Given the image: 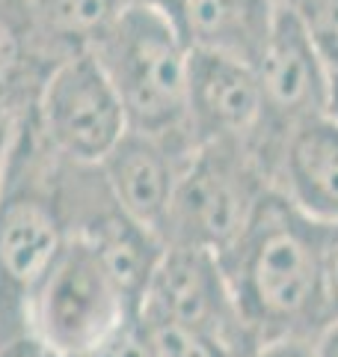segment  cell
<instances>
[{
	"label": "cell",
	"mask_w": 338,
	"mask_h": 357,
	"mask_svg": "<svg viewBox=\"0 0 338 357\" xmlns=\"http://www.w3.org/2000/svg\"><path fill=\"white\" fill-rule=\"evenodd\" d=\"M77 167L45 143L27 110L0 164V345L27 337V310L74 232Z\"/></svg>",
	"instance_id": "1"
},
{
	"label": "cell",
	"mask_w": 338,
	"mask_h": 357,
	"mask_svg": "<svg viewBox=\"0 0 338 357\" xmlns=\"http://www.w3.org/2000/svg\"><path fill=\"white\" fill-rule=\"evenodd\" d=\"M314 244L318 220L282 191H267L241 238L220 256L255 349L314 340Z\"/></svg>",
	"instance_id": "2"
},
{
	"label": "cell",
	"mask_w": 338,
	"mask_h": 357,
	"mask_svg": "<svg viewBox=\"0 0 338 357\" xmlns=\"http://www.w3.org/2000/svg\"><path fill=\"white\" fill-rule=\"evenodd\" d=\"M92 57L116 89L131 131L187 137L190 48L172 18L128 3L107 36L95 45Z\"/></svg>",
	"instance_id": "3"
},
{
	"label": "cell",
	"mask_w": 338,
	"mask_h": 357,
	"mask_svg": "<svg viewBox=\"0 0 338 357\" xmlns=\"http://www.w3.org/2000/svg\"><path fill=\"white\" fill-rule=\"evenodd\" d=\"M264 188L246 146H199L184 164L163 227V248H196L223 256L252 220Z\"/></svg>",
	"instance_id": "4"
},
{
	"label": "cell",
	"mask_w": 338,
	"mask_h": 357,
	"mask_svg": "<svg viewBox=\"0 0 338 357\" xmlns=\"http://www.w3.org/2000/svg\"><path fill=\"white\" fill-rule=\"evenodd\" d=\"M137 316L104 259L83 236L72 232L30 301L27 337L63 357H83L107 333Z\"/></svg>",
	"instance_id": "5"
},
{
	"label": "cell",
	"mask_w": 338,
	"mask_h": 357,
	"mask_svg": "<svg viewBox=\"0 0 338 357\" xmlns=\"http://www.w3.org/2000/svg\"><path fill=\"white\" fill-rule=\"evenodd\" d=\"M30 114L45 143L81 167H98L128 131L125 107L92 51L56 63Z\"/></svg>",
	"instance_id": "6"
},
{
	"label": "cell",
	"mask_w": 338,
	"mask_h": 357,
	"mask_svg": "<svg viewBox=\"0 0 338 357\" xmlns=\"http://www.w3.org/2000/svg\"><path fill=\"white\" fill-rule=\"evenodd\" d=\"M143 319L172 321L220 340L238 354H250L255 342L234 304L220 256L196 248H163L152 280L145 286Z\"/></svg>",
	"instance_id": "7"
},
{
	"label": "cell",
	"mask_w": 338,
	"mask_h": 357,
	"mask_svg": "<svg viewBox=\"0 0 338 357\" xmlns=\"http://www.w3.org/2000/svg\"><path fill=\"white\" fill-rule=\"evenodd\" d=\"M258 84H261L264 114L261 128L273 126L285 131V137L309 119L332 114V77L321 60L312 36L288 3L279 0L270 42L258 63Z\"/></svg>",
	"instance_id": "8"
},
{
	"label": "cell",
	"mask_w": 338,
	"mask_h": 357,
	"mask_svg": "<svg viewBox=\"0 0 338 357\" xmlns=\"http://www.w3.org/2000/svg\"><path fill=\"white\" fill-rule=\"evenodd\" d=\"M264 98L252 66L193 51L187 60V137L199 146H246L261 128Z\"/></svg>",
	"instance_id": "9"
},
{
	"label": "cell",
	"mask_w": 338,
	"mask_h": 357,
	"mask_svg": "<svg viewBox=\"0 0 338 357\" xmlns=\"http://www.w3.org/2000/svg\"><path fill=\"white\" fill-rule=\"evenodd\" d=\"M190 155L193 143L187 137H152L128 128L98 170L119 208L163 241L172 194Z\"/></svg>",
	"instance_id": "10"
},
{
	"label": "cell",
	"mask_w": 338,
	"mask_h": 357,
	"mask_svg": "<svg viewBox=\"0 0 338 357\" xmlns=\"http://www.w3.org/2000/svg\"><path fill=\"white\" fill-rule=\"evenodd\" d=\"M279 0H187L178 30L193 51L220 54L258 69Z\"/></svg>",
	"instance_id": "11"
},
{
	"label": "cell",
	"mask_w": 338,
	"mask_h": 357,
	"mask_svg": "<svg viewBox=\"0 0 338 357\" xmlns=\"http://www.w3.org/2000/svg\"><path fill=\"white\" fill-rule=\"evenodd\" d=\"M285 194L309 218L338 220V116L309 119L285 137Z\"/></svg>",
	"instance_id": "12"
},
{
	"label": "cell",
	"mask_w": 338,
	"mask_h": 357,
	"mask_svg": "<svg viewBox=\"0 0 338 357\" xmlns=\"http://www.w3.org/2000/svg\"><path fill=\"white\" fill-rule=\"evenodd\" d=\"M54 66L24 0H0V105L9 116L18 119L36 105Z\"/></svg>",
	"instance_id": "13"
},
{
	"label": "cell",
	"mask_w": 338,
	"mask_h": 357,
	"mask_svg": "<svg viewBox=\"0 0 338 357\" xmlns=\"http://www.w3.org/2000/svg\"><path fill=\"white\" fill-rule=\"evenodd\" d=\"M45 51L60 63L89 54L116 24L125 0H24Z\"/></svg>",
	"instance_id": "14"
},
{
	"label": "cell",
	"mask_w": 338,
	"mask_h": 357,
	"mask_svg": "<svg viewBox=\"0 0 338 357\" xmlns=\"http://www.w3.org/2000/svg\"><path fill=\"white\" fill-rule=\"evenodd\" d=\"M338 321V220H318L314 244V331ZM314 333V337H318Z\"/></svg>",
	"instance_id": "15"
},
{
	"label": "cell",
	"mask_w": 338,
	"mask_h": 357,
	"mask_svg": "<svg viewBox=\"0 0 338 357\" xmlns=\"http://www.w3.org/2000/svg\"><path fill=\"white\" fill-rule=\"evenodd\" d=\"M282 3L297 13L330 69L332 84H338V0H282Z\"/></svg>",
	"instance_id": "16"
},
{
	"label": "cell",
	"mask_w": 338,
	"mask_h": 357,
	"mask_svg": "<svg viewBox=\"0 0 338 357\" xmlns=\"http://www.w3.org/2000/svg\"><path fill=\"white\" fill-rule=\"evenodd\" d=\"M143 321L152 333L157 357H246L199 331L172 325V321H157V319H143Z\"/></svg>",
	"instance_id": "17"
},
{
	"label": "cell",
	"mask_w": 338,
	"mask_h": 357,
	"mask_svg": "<svg viewBox=\"0 0 338 357\" xmlns=\"http://www.w3.org/2000/svg\"><path fill=\"white\" fill-rule=\"evenodd\" d=\"M83 357H157V351H154L149 328H145V321L137 312V316H128L125 321H119V325Z\"/></svg>",
	"instance_id": "18"
},
{
	"label": "cell",
	"mask_w": 338,
	"mask_h": 357,
	"mask_svg": "<svg viewBox=\"0 0 338 357\" xmlns=\"http://www.w3.org/2000/svg\"><path fill=\"white\" fill-rule=\"evenodd\" d=\"M246 357H314L312 340H279L252 349Z\"/></svg>",
	"instance_id": "19"
},
{
	"label": "cell",
	"mask_w": 338,
	"mask_h": 357,
	"mask_svg": "<svg viewBox=\"0 0 338 357\" xmlns=\"http://www.w3.org/2000/svg\"><path fill=\"white\" fill-rule=\"evenodd\" d=\"M0 357H63V354L48 351L45 345H39L33 337H21V340H13V342L0 345Z\"/></svg>",
	"instance_id": "20"
},
{
	"label": "cell",
	"mask_w": 338,
	"mask_h": 357,
	"mask_svg": "<svg viewBox=\"0 0 338 357\" xmlns=\"http://www.w3.org/2000/svg\"><path fill=\"white\" fill-rule=\"evenodd\" d=\"M312 345H314V357H338V321L321 331L312 340Z\"/></svg>",
	"instance_id": "21"
},
{
	"label": "cell",
	"mask_w": 338,
	"mask_h": 357,
	"mask_svg": "<svg viewBox=\"0 0 338 357\" xmlns=\"http://www.w3.org/2000/svg\"><path fill=\"white\" fill-rule=\"evenodd\" d=\"M125 3H131V6H149V9L163 13L166 18L178 21V15H182V9H184L187 0H125Z\"/></svg>",
	"instance_id": "22"
},
{
	"label": "cell",
	"mask_w": 338,
	"mask_h": 357,
	"mask_svg": "<svg viewBox=\"0 0 338 357\" xmlns=\"http://www.w3.org/2000/svg\"><path fill=\"white\" fill-rule=\"evenodd\" d=\"M9 131H13V122H3V126H0V164H3V152H6Z\"/></svg>",
	"instance_id": "23"
},
{
	"label": "cell",
	"mask_w": 338,
	"mask_h": 357,
	"mask_svg": "<svg viewBox=\"0 0 338 357\" xmlns=\"http://www.w3.org/2000/svg\"><path fill=\"white\" fill-rule=\"evenodd\" d=\"M338 110V84H332V114Z\"/></svg>",
	"instance_id": "24"
},
{
	"label": "cell",
	"mask_w": 338,
	"mask_h": 357,
	"mask_svg": "<svg viewBox=\"0 0 338 357\" xmlns=\"http://www.w3.org/2000/svg\"><path fill=\"white\" fill-rule=\"evenodd\" d=\"M3 122H15V119L6 114V110H3V105H0V126H3Z\"/></svg>",
	"instance_id": "25"
}]
</instances>
